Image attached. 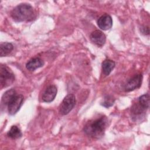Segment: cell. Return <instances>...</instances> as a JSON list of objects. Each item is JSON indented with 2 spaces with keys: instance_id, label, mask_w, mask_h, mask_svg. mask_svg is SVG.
<instances>
[{
  "instance_id": "1",
  "label": "cell",
  "mask_w": 150,
  "mask_h": 150,
  "mask_svg": "<svg viewBox=\"0 0 150 150\" xmlns=\"http://www.w3.org/2000/svg\"><path fill=\"white\" fill-rule=\"evenodd\" d=\"M108 120L105 116L88 121L84 127V132L88 136L94 138H100L108 126Z\"/></svg>"
},
{
  "instance_id": "2",
  "label": "cell",
  "mask_w": 150,
  "mask_h": 150,
  "mask_svg": "<svg viewBox=\"0 0 150 150\" xmlns=\"http://www.w3.org/2000/svg\"><path fill=\"white\" fill-rule=\"evenodd\" d=\"M11 16L17 22H29L35 18V12L30 4H21L12 9Z\"/></svg>"
},
{
  "instance_id": "3",
  "label": "cell",
  "mask_w": 150,
  "mask_h": 150,
  "mask_svg": "<svg viewBox=\"0 0 150 150\" xmlns=\"http://www.w3.org/2000/svg\"><path fill=\"white\" fill-rule=\"evenodd\" d=\"M15 80V76L8 67L1 65L0 67V84L1 88L10 86Z\"/></svg>"
},
{
  "instance_id": "4",
  "label": "cell",
  "mask_w": 150,
  "mask_h": 150,
  "mask_svg": "<svg viewBox=\"0 0 150 150\" xmlns=\"http://www.w3.org/2000/svg\"><path fill=\"white\" fill-rule=\"evenodd\" d=\"M76 104L75 96L72 94L67 95L63 100L60 107L59 112L62 115H67L74 108Z\"/></svg>"
},
{
  "instance_id": "5",
  "label": "cell",
  "mask_w": 150,
  "mask_h": 150,
  "mask_svg": "<svg viewBox=\"0 0 150 150\" xmlns=\"http://www.w3.org/2000/svg\"><path fill=\"white\" fill-rule=\"evenodd\" d=\"M23 102V96L21 94H17V93L14 95L9 101L7 107L8 111L9 114L14 115L15 114L21 107Z\"/></svg>"
},
{
  "instance_id": "6",
  "label": "cell",
  "mask_w": 150,
  "mask_h": 150,
  "mask_svg": "<svg viewBox=\"0 0 150 150\" xmlns=\"http://www.w3.org/2000/svg\"><path fill=\"white\" fill-rule=\"evenodd\" d=\"M142 81V75L141 74H137L130 79L125 86V91H131L139 88L141 86Z\"/></svg>"
},
{
  "instance_id": "7",
  "label": "cell",
  "mask_w": 150,
  "mask_h": 150,
  "mask_svg": "<svg viewBox=\"0 0 150 150\" xmlns=\"http://www.w3.org/2000/svg\"><path fill=\"white\" fill-rule=\"evenodd\" d=\"M91 41L98 47H102L105 43L106 37L104 33L100 30H96L90 34Z\"/></svg>"
},
{
  "instance_id": "8",
  "label": "cell",
  "mask_w": 150,
  "mask_h": 150,
  "mask_svg": "<svg viewBox=\"0 0 150 150\" xmlns=\"http://www.w3.org/2000/svg\"><path fill=\"white\" fill-rule=\"evenodd\" d=\"M57 94V87L54 85L49 86L42 94V100L44 102L50 103L54 100Z\"/></svg>"
},
{
  "instance_id": "9",
  "label": "cell",
  "mask_w": 150,
  "mask_h": 150,
  "mask_svg": "<svg viewBox=\"0 0 150 150\" xmlns=\"http://www.w3.org/2000/svg\"><path fill=\"white\" fill-rule=\"evenodd\" d=\"M98 27L103 30H107L111 28L112 26V19L110 15L105 14L99 18L97 21Z\"/></svg>"
},
{
  "instance_id": "10",
  "label": "cell",
  "mask_w": 150,
  "mask_h": 150,
  "mask_svg": "<svg viewBox=\"0 0 150 150\" xmlns=\"http://www.w3.org/2000/svg\"><path fill=\"white\" fill-rule=\"evenodd\" d=\"M44 64L43 60L39 57H35L28 62L26 64V67L30 71H34L36 69L42 67Z\"/></svg>"
},
{
  "instance_id": "11",
  "label": "cell",
  "mask_w": 150,
  "mask_h": 150,
  "mask_svg": "<svg viewBox=\"0 0 150 150\" xmlns=\"http://www.w3.org/2000/svg\"><path fill=\"white\" fill-rule=\"evenodd\" d=\"M115 63L113 60L106 59L102 63V70L104 75L108 76L115 67Z\"/></svg>"
},
{
  "instance_id": "12",
  "label": "cell",
  "mask_w": 150,
  "mask_h": 150,
  "mask_svg": "<svg viewBox=\"0 0 150 150\" xmlns=\"http://www.w3.org/2000/svg\"><path fill=\"white\" fill-rule=\"evenodd\" d=\"M13 46L9 42H2L0 45V56L1 57L6 56L13 50Z\"/></svg>"
},
{
  "instance_id": "13",
  "label": "cell",
  "mask_w": 150,
  "mask_h": 150,
  "mask_svg": "<svg viewBox=\"0 0 150 150\" xmlns=\"http://www.w3.org/2000/svg\"><path fill=\"white\" fill-rule=\"evenodd\" d=\"M7 135L12 139H18L22 136V133L17 126L13 125L8 132Z\"/></svg>"
},
{
  "instance_id": "14",
  "label": "cell",
  "mask_w": 150,
  "mask_h": 150,
  "mask_svg": "<svg viewBox=\"0 0 150 150\" xmlns=\"http://www.w3.org/2000/svg\"><path fill=\"white\" fill-rule=\"evenodd\" d=\"M16 94V91L13 88H11L8 91H6L2 96V103L5 105H7L10 99Z\"/></svg>"
},
{
  "instance_id": "15",
  "label": "cell",
  "mask_w": 150,
  "mask_h": 150,
  "mask_svg": "<svg viewBox=\"0 0 150 150\" xmlns=\"http://www.w3.org/2000/svg\"><path fill=\"white\" fill-rule=\"evenodd\" d=\"M138 102L146 109H148L149 106V95L148 94L142 95L138 98Z\"/></svg>"
},
{
  "instance_id": "16",
  "label": "cell",
  "mask_w": 150,
  "mask_h": 150,
  "mask_svg": "<svg viewBox=\"0 0 150 150\" xmlns=\"http://www.w3.org/2000/svg\"><path fill=\"white\" fill-rule=\"evenodd\" d=\"M114 103V99L112 97L110 96H107L104 97L103 101L101 103V105L105 107L108 108L113 105Z\"/></svg>"
}]
</instances>
